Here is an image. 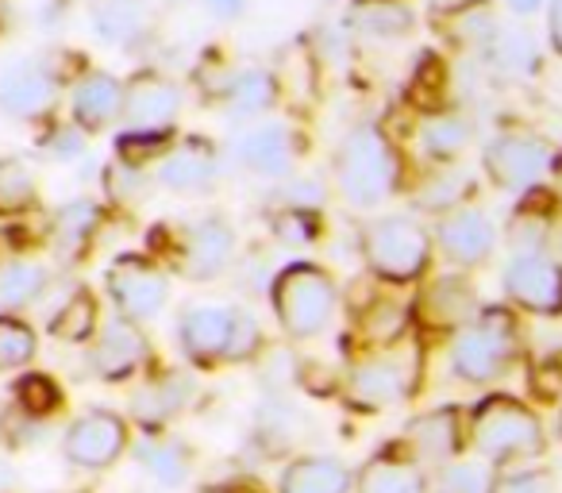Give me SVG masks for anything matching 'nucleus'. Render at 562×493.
I'll return each mask as SVG.
<instances>
[{"mask_svg": "<svg viewBox=\"0 0 562 493\" xmlns=\"http://www.w3.org/2000/svg\"><path fill=\"white\" fill-rule=\"evenodd\" d=\"M551 436L543 428V416L528 401L513 393H485L482 401L467 408V451L485 459L490 467H520L547 455Z\"/></svg>", "mask_w": 562, "mask_h": 493, "instance_id": "1", "label": "nucleus"}, {"mask_svg": "<svg viewBox=\"0 0 562 493\" xmlns=\"http://www.w3.org/2000/svg\"><path fill=\"white\" fill-rule=\"evenodd\" d=\"M520 351H524V339H520L516 309L477 305V313L462 328L451 332L447 370H451L454 382L482 390V385H493L505 374H513V367L520 362Z\"/></svg>", "mask_w": 562, "mask_h": 493, "instance_id": "2", "label": "nucleus"}, {"mask_svg": "<svg viewBox=\"0 0 562 493\" xmlns=\"http://www.w3.org/2000/svg\"><path fill=\"white\" fill-rule=\"evenodd\" d=\"M405 163L397 143L378 124H359L344 135L331 163V186L355 209H378L401 193Z\"/></svg>", "mask_w": 562, "mask_h": 493, "instance_id": "3", "label": "nucleus"}, {"mask_svg": "<svg viewBox=\"0 0 562 493\" xmlns=\"http://www.w3.org/2000/svg\"><path fill=\"white\" fill-rule=\"evenodd\" d=\"M178 344L196 370H216L255 362L266 347V332L243 305H189L178 316Z\"/></svg>", "mask_w": 562, "mask_h": 493, "instance_id": "4", "label": "nucleus"}, {"mask_svg": "<svg viewBox=\"0 0 562 493\" xmlns=\"http://www.w3.org/2000/svg\"><path fill=\"white\" fill-rule=\"evenodd\" d=\"M424 382V351L413 336L390 347H374L344 370L339 393L359 413H382L401 401H413Z\"/></svg>", "mask_w": 562, "mask_h": 493, "instance_id": "5", "label": "nucleus"}, {"mask_svg": "<svg viewBox=\"0 0 562 493\" xmlns=\"http://www.w3.org/2000/svg\"><path fill=\"white\" fill-rule=\"evenodd\" d=\"M359 255L370 282L405 290V285H420L428 278L436 243H431V232L420 220L378 216L362 224Z\"/></svg>", "mask_w": 562, "mask_h": 493, "instance_id": "6", "label": "nucleus"}, {"mask_svg": "<svg viewBox=\"0 0 562 493\" xmlns=\"http://www.w3.org/2000/svg\"><path fill=\"white\" fill-rule=\"evenodd\" d=\"M270 305L290 344H305L331 328L339 313V285L321 262H285L273 274Z\"/></svg>", "mask_w": 562, "mask_h": 493, "instance_id": "7", "label": "nucleus"}, {"mask_svg": "<svg viewBox=\"0 0 562 493\" xmlns=\"http://www.w3.org/2000/svg\"><path fill=\"white\" fill-rule=\"evenodd\" d=\"M554 143H547L536 132H520V127H508L497 132L482 150V170L501 193H531L551 178L554 166Z\"/></svg>", "mask_w": 562, "mask_h": 493, "instance_id": "8", "label": "nucleus"}, {"mask_svg": "<svg viewBox=\"0 0 562 493\" xmlns=\"http://www.w3.org/2000/svg\"><path fill=\"white\" fill-rule=\"evenodd\" d=\"M385 451L401 455V459L416 462L428 474H436L439 467L454 462L459 455H467V408L462 405H439L428 413H416L405 424L397 439L385 444Z\"/></svg>", "mask_w": 562, "mask_h": 493, "instance_id": "9", "label": "nucleus"}, {"mask_svg": "<svg viewBox=\"0 0 562 493\" xmlns=\"http://www.w3.org/2000/svg\"><path fill=\"white\" fill-rule=\"evenodd\" d=\"M501 293L516 313L559 321L562 316V262L551 251L513 255L501 270Z\"/></svg>", "mask_w": 562, "mask_h": 493, "instance_id": "10", "label": "nucleus"}, {"mask_svg": "<svg viewBox=\"0 0 562 493\" xmlns=\"http://www.w3.org/2000/svg\"><path fill=\"white\" fill-rule=\"evenodd\" d=\"M109 298L116 305V316L132 324H147L170 301V278L147 255H120L109 267Z\"/></svg>", "mask_w": 562, "mask_h": 493, "instance_id": "11", "label": "nucleus"}, {"mask_svg": "<svg viewBox=\"0 0 562 493\" xmlns=\"http://www.w3.org/2000/svg\"><path fill=\"white\" fill-rule=\"evenodd\" d=\"M127 447H132V424L112 408H89L74 416L63 436L66 462L81 470H109L112 462L124 459Z\"/></svg>", "mask_w": 562, "mask_h": 493, "instance_id": "12", "label": "nucleus"}, {"mask_svg": "<svg viewBox=\"0 0 562 493\" xmlns=\"http://www.w3.org/2000/svg\"><path fill=\"white\" fill-rule=\"evenodd\" d=\"M428 232L436 251L454 270H482L497 255V224L490 220V212L474 209V204H462V209L436 216Z\"/></svg>", "mask_w": 562, "mask_h": 493, "instance_id": "13", "label": "nucleus"}, {"mask_svg": "<svg viewBox=\"0 0 562 493\" xmlns=\"http://www.w3.org/2000/svg\"><path fill=\"white\" fill-rule=\"evenodd\" d=\"M181 86L173 78L158 70H139L124 81V112H120V124L124 132L135 135H158L173 132L181 116Z\"/></svg>", "mask_w": 562, "mask_h": 493, "instance_id": "14", "label": "nucleus"}, {"mask_svg": "<svg viewBox=\"0 0 562 493\" xmlns=\"http://www.w3.org/2000/svg\"><path fill=\"white\" fill-rule=\"evenodd\" d=\"M239 239L235 227L224 216H204L196 224H189L178 239V270L189 282H216L224 270H232Z\"/></svg>", "mask_w": 562, "mask_h": 493, "instance_id": "15", "label": "nucleus"}, {"mask_svg": "<svg viewBox=\"0 0 562 493\" xmlns=\"http://www.w3.org/2000/svg\"><path fill=\"white\" fill-rule=\"evenodd\" d=\"M150 339L143 336V324H132L124 316H112L89 347V370L101 382H127L150 367Z\"/></svg>", "mask_w": 562, "mask_h": 493, "instance_id": "16", "label": "nucleus"}, {"mask_svg": "<svg viewBox=\"0 0 562 493\" xmlns=\"http://www.w3.org/2000/svg\"><path fill=\"white\" fill-rule=\"evenodd\" d=\"M474 313H477V293L462 274L424 278L420 301L413 305V321H420L424 328L447 332V336L454 328H462Z\"/></svg>", "mask_w": 562, "mask_h": 493, "instance_id": "17", "label": "nucleus"}, {"mask_svg": "<svg viewBox=\"0 0 562 493\" xmlns=\"http://www.w3.org/2000/svg\"><path fill=\"white\" fill-rule=\"evenodd\" d=\"M220 178V150L201 135L173 143L162 158H158V186L170 193H209Z\"/></svg>", "mask_w": 562, "mask_h": 493, "instance_id": "18", "label": "nucleus"}, {"mask_svg": "<svg viewBox=\"0 0 562 493\" xmlns=\"http://www.w3.org/2000/svg\"><path fill=\"white\" fill-rule=\"evenodd\" d=\"M189 401H193V378L181 370H158L135 390L132 416L143 432H166V424L178 421Z\"/></svg>", "mask_w": 562, "mask_h": 493, "instance_id": "19", "label": "nucleus"}, {"mask_svg": "<svg viewBox=\"0 0 562 493\" xmlns=\"http://www.w3.org/2000/svg\"><path fill=\"white\" fill-rule=\"evenodd\" d=\"M70 112L74 124L86 135H97L104 127L120 124L124 112V81L109 70H86L70 89Z\"/></svg>", "mask_w": 562, "mask_h": 493, "instance_id": "20", "label": "nucleus"}, {"mask_svg": "<svg viewBox=\"0 0 562 493\" xmlns=\"http://www.w3.org/2000/svg\"><path fill=\"white\" fill-rule=\"evenodd\" d=\"M58 104V78L43 63H20L0 78V112L16 120H43Z\"/></svg>", "mask_w": 562, "mask_h": 493, "instance_id": "21", "label": "nucleus"}, {"mask_svg": "<svg viewBox=\"0 0 562 493\" xmlns=\"http://www.w3.org/2000/svg\"><path fill=\"white\" fill-rule=\"evenodd\" d=\"M297 135L285 124H255L250 132H243V139L235 143V158L243 170L258 173V178H285L293 173L297 163Z\"/></svg>", "mask_w": 562, "mask_h": 493, "instance_id": "22", "label": "nucleus"}, {"mask_svg": "<svg viewBox=\"0 0 562 493\" xmlns=\"http://www.w3.org/2000/svg\"><path fill=\"white\" fill-rule=\"evenodd\" d=\"M278 493H355V474L336 455H293L278 474Z\"/></svg>", "mask_w": 562, "mask_h": 493, "instance_id": "23", "label": "nucleus"}, {"mask_svg": "<svg viewBox=\"0 0 562 493\" xmlns=\"http://www.w3.org/2000/svg\"><path fill=\"white\" fill-rule=\"evenodd\" d=\"M470 139H474V124H470L467 112L454 109H436L420 120L416 127V147L428 158L431 166H451L467 155Z\"/></svg>", "mask_w": 562, "mask_h": 493, "instance_id": "24", "label": "nucleus"}, {"mask_svg": "<svg viewBox=\"0 0 562 493\" xmlns=\"http://www.w3.org/2000/svg\"><path fill=\"white\" fill-rule=\"evenodd\" d=\"M355 493H431V474L382 447L355 470Z\"/></svg>", "mask_w": 562, "mask_h": 493, "instance_id": "25", "label": "nucleus"}, {"mask_svg": "<svg viewBox=\"0 0 562 493\" xmlns=\"http://www.w3.org/2000/svg\"><path fill=\"white\" fill-rule=\"evenodd\" d=\"M477 189L474 170H467L462 163L451 166H431L413 189V209L431 212V216H443V212H454L462 204H470Z\"/></svg>", "mask_w": 562, "mask_h": 493, "instance_id": "26", "label": "nucleus"}, {"mask_svg": "<svg viewBox=\"0 0 562 493\" xmlns=\"http://www.w3.org/2000/svg\"><path fill=\"white\" fill-rule=\"evenodd\" d=\"M135 459L166 490H178L193 474V451H189V444H181L178 436H166V432H143V439L135 444Z\"/></svg>", "mask_w": 562, "mask_h": 493, "instance_id": "27", "label": "nucleus"}, {"mask_svg": "<svg viewBox=\"0 0 562 493\" xmlns=\"http://www.w3.org/2000/svg\"><path fill=\"white\" fill-rule=\"evenodd\" d=\"M413 324V305L401 298H385V293H378V298L362 301L355 309V332H359L362 344H370V351L405 339Z\"/></svg>", "mask_w": 562, "mask_h": 493, "instance_id": "28", "label": "nucleus"}, {"mask_svg": "<svg viewBox=\"0 0 562 493\" xmlns=\"http://www.w3.org/2000/svg\"><path fill=\"white\" fill-rule=\"evenodd\" d=\"M278 78L262 66H250V70H239L224 81L220 101H224V112H232L235 120H258L278 104Z\"/></svg>", "mask_w": 562, "mask_h": 493, "instance_id": "29", "label": "nucleus"}, {"mask_svg": "<svg viewBox=\"0 0 562 493\" xmlns=\"http://www.w3.org/2000/svg\"><path fill=\"white\" fill-rule=\"evenodd\" d=\"M101 224H104V212L97 201L78 197V201L63 204V209L55 212V224H50V232H55V251L63 255V259H78L89 243H93V235L101 232Z\"/></svg>", "mask_w": 562, "mask_h": 493, "instance_id": "30", "label": "nucleus"}, {"mask_svg": "<svg viewBox=\"0 0 562 493\" xmlns=\"http://www.w3.org/2000/svg\"><path fill=\"white\" fill-rule=\"evenodd\" d=\"M351 24L359 27L367 40L393 43V40H405V35L413 32L416 16L405 0H359L351 12Z\"/></svg>", "mask_w": 562, "mask_h": 493, "instance_id": "31", "label": "nucleus"}, {"mask_svg": "<svg viewBox=\"0 0 562 493\" xmlns=\"http://www.w3.org/2000/svg\"><path fill=\"white\" fill-rule=\"evenodd\" d=\"M482 55H485V63L497 74H505V78H528V74L539 70L536 40H531L528 32H520V27H508V32L501 27V32L485 43Z\"/></svg>", "mask_w": 562, "mask_h": 493, "instance_id": "32", "label": "nucleus"}, {"mask_svg": "<svg viewBox=\"0 0 562 493\" xmlns=\"http://www.w3.org/2000/svg\"><path fill=\"white\" fill-rule=\"evenodd\" d=\"M50 274L43 262L35 259H12L0 267V305L4 309H24L47 293Z\"/></svg>", "mask_w": 562, "mask_h": 493, "instance_id": "33", "label": "nucleus"}, {"mask_svg": "<svg viewBox=\"0 0 562 493\" xmlns=\"http://www.w3.org/2000/svg\"><path fill=\"white\" fill-rule=\"evenodd\" d=\"M93 32L101 43L127 47L135 35H143V4L139 0H101L93 9Z\"/></svg>", "mask_w": 562, "mask_h": 493, "instance_id": "34", "label": "nucleus"}, {"mask_svg": "<svg viewBox=\"0 0 562 493\" xmlns=\"http://www.w3.org/2000/svg\"><path fill=\"white\" fill-rule=\"evenodd\" d=\"M50 336L63 344H89L97 336V298L89 290H74L66 305L50 316Z\"/></svg>", "mask_w": 562, "mask_h": 493, "instance_id": "35", "label": "nucleus"}, {"mask_svg": "<svg viewBox=\"0 0 562 493\" xmlns=\"http://www.w3.org/2000/svg\"><path fill=\"white\" fill-rule=\"evenodd\" d=\"M443 24H447V32H451V40H459L462 47H477V51H485V43L501 32L497 16H493V9L485 0H470V4H459V9H447Z\"/></svg>", "mask_w": 562, "mask_h": 493, "instance_id": "36", "label": "nucleus"}, {"mask_svg": "<svg viewBox=\"0 0 562 493\" xmlns=\"http://www.w3.org/2000/svg\"><path fill=\"white\" fill-rule=\"evenodd\" d=\"M493 474H497V467H490L485 459H477V455H459L454 462H447V467H439L436 474H431V490L436 493H490L493 485Z\"/></svg>", "mask_w": 562, "mask_h": 493, "instance_id": "37", "label": "nucleus"}, {"mask_svg": "<svg viewBox=\"0 0 562 493\" xmlns=\"http://www.w3.org/2000/svg\"><path fill=\"white\" fill-rule=\"evenodd\" d=\"M270 232L281 247H313L324 232L321 209H278L270 216Z\"/></svg>", "mask_w": 562, "mask_h": 493, "instance_id": "38", "label": "nucleus"}, {"mask_svg": "<svg viewBox=\"0 0 562 493\" xmlns=\"http://www.w3.org/2000/svg\"><path fill=\"white\" fill-rule=\"evenodd\" d=\"M40 339L35 328L20 316H0V370H20L35 359Z\"/></svg>", "mask_w": 562, "mask_h": 493, "instance_id": "39", "label": "nucleus"}, {"mask_svg": "<svg viewBox=\"0 0 562 493\" xmlns=\"http://www.w3.org/2000/svg\"><path fill=\"white\" fill-rule=\"evenodd\" d=\"M559 478L551 467H501L493 474L490 493H554Z\"/></svg>", "mask_w": 562, "mask_h": 493, "instance_id": "40", "label": "nucleus"}, {"mask_svg": "<svg viewBox=\"0 0 562 493\" xmlns=\"http://www.w3.org/2000/svg\"><path fill=\"white\" fill-rule=\"evenodd\" d=\"M258 382H262L266 393H285L293 382L301 378V362L290 355V347L278 344V347H262V355H258Z\"/></svg>", "mask_w": 562, "mask_h": 493, "instance_id": "41", "label": "nucleus"}, {"mask_svg": "<svg viewBox=\"0 0 562 493\" xmlns=\"http://www.w3.org/2000/svg\"><path fill=\"white\" fill-rule=\"evenodd\" d=\"M16 405L24 416H50L58 405H63V390L55 385V378L47 374H24L16 382Z\"/></svg>", "mask_w": 562, "mask_h": 493, "instance_id": "42", "label": "nucleus"}, {"mask_svg": "<svg viewBox=\"0 0 562 493\" xmlns=\"http://www.w3.org/2000/svg\"><path fill=\"white\" fill-rule=\"evenodd\" d=\"M232 274H235V290H243L247 298H258V293H270L278 270L270 267V255L266 251H247L243 259L232 262Z\"/></svg>", "mask_w": 562, "mask_h": 493, "instance_id": "43", "label": "nucleus"}, {"mask_svg": "<svg viewBox=\"0 0 562 493\" xmlns=\"http://www.w3.org/2000/svg\"><path fill=\"white\" fill-rule=\"evenodd\" d=\"M35 201V186L32 173L20 163H0V209L4 212H20Z\"/></svg>", "mask_w": 562, "mask_h": 493, "instance_id": "44", "label": "nucleus"}, {"mask_svg": "<svg viewBox=\"0 0 562 493\" xmlns=\"http://www.w3.org/2000/svg\"><path fill=\"white\" fill-rule=\"evenodd\" d=\"M104 186H109L112 201L135 204L143 193H147V170H143V166H132V163H112L109 170H104Z\"/></svg>", "mask_w": 562, "mask_h": 493, "instance_id": "45", "label": "nucleus"}, {"mask_svg": "<svg viewBox=\"0 0 562 493\" xmlns=\"http://www.w3.org/2000/svg\"><path fill=\"white\" fill-rule=\"evenodd\" d=\"M43 155L58 158V163H74V158L86 155V132L78 124H55L47 135H43Z\"/></svg>", "mask_w": 562, "mask_h": 493, "instance_id": "46", "label": "nucleus"}, {"mask_svg": "<svg viewBox=\"0 0 562 493\" xmlns=\"http://www.w3.org/2000/svg\"><path fill=\"white\" fill-rule=\"evenodd\" d=\"M328 189L321 178H290L278 186V201L281 209H321Z\"/></svg>", "mask_w": 562, "mask_h": 493, "instance_id": "47", "label": "nucleus"}, {"mask_svg": "<svg viewBox=\"0 0 562 493\" xmlns=\"http://www.w3.org/2000/svg\"><path fill=\"white\" fill-rule=\"evenodd\" d=\"M201 4L212 20H220V24H235V20L247 12V0H201Z\"/></svg>", "mask_w": 562, "mask_h": 493, "instance_id": "48", "label": "nucleus"}, {"mask_svg": "<svg viewBox=\"0 0 562 493\" xmlns=\"http://www.w3.org/2000/svg\"><path fill=\"white\" fill-rule=\"evenodd\" d=\"M547 43L562 58V0H547Z\"/></svg>", "mask_w": 562, "mask_h": 493, "instance_id": "49", "label": "nucleus"}, {"mask_svg": "<svg viewBox=\"0 0 562 493\" xmlns=\"http://www.w3.org/2000/svg\"><path fill=\"white\" fill-rule=\"evenodd\" d=\"M505 9L513 12L516 20H528V16H536V12L547 9V0H505Z\"/></svg>", "mask_w": 562, "mask_h": 493, "instance_id": "50", "label": "nucleus"}, {"mask_svg": "<svg viewBox=\"0 0 562 493\" xmlns=\"http://www.w3.org/2000/svg\"><path fill=\"white\" fill-rule=\"evenodd\" d=\"M551 197H554V204H559V212H562V150L554 155V166H551Z\"/></svg>", "mask_w": 562, "mask_h": 493, "instance_id": "51", "label": "nucleus"}, {"mask_svg": "<svg viewBox=\"0 0 562 493\" xmlns=\"http://www.w3.org/2000/svg\"><path fill=\"white\" fill-rule=\"evenodd\" d=\"M551 247H554V259L562 262V232H554V243H551Z\"/></svg>", "mask_w": 562, "mask_h": 493, "instance_id": "52", "label": "nucleus"}, {"mask_svg": "<svg viewBox=\"0 0 562 493\" xmlns=\"http://www.w3.org/2000/svg\"><path fill=\"white\" fill-rule=\"evenodd\" d=\"M459 4H470V0H439V9H459Z\"/></svg>", "mask_w": 562, "mask_h": 493, "instance_id": "53", "label": "nucleus"}, {"mask_svg": "<svg viewBox=\"0 0 562 493\" xmlns=\"http://www.w3.org/2000/svg\"><path fill=\"white\" fill-rule=\"evenodd\" d=\"M559 439H562V408H559Z\"/></svg>", "mask_w": 562, "mask_h": 493, "instance_id": "54", "label": "nucleus"}, {"mask_svg": "<svg viewBox=\"0 0 562 493\" xmlns=\"http://www.w3.org/2000/svg\"><path fill=\"white\" fill-rule=\"evenodd\" d=\"M431 493H436V490H431Z\"/></svg>", "mask_w": 562, "mask_h": 493, "instance_id": "55", "label": "nucleus"}, {"mask_svg": "<svg viewBox=\"0 0 562 493\" xmlns=\"http://www.w3.org/2000/svg\"><path fill=\"white\" fill-rule=\"evenodd\" d=\"M78 493H81V490H78Z\"/></svg>", "mask_w": 562, "mask_h": 493, "instance_id": "56", "label": "nucleus"}]
</instances>
